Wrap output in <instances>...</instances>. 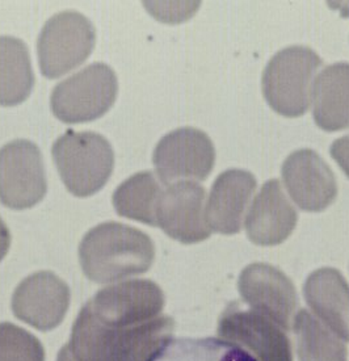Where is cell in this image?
<instances>
[{
    "mask_svg": "<svg viewBox=\"0 0 349 361\" xmlns=\"http://www.w3.org/2000/svg\"><path fill=\"white\" fill-rule=\"evenodd\" d=\"M173 330V319L166 315L130 327H109L83 306L66 345L76 361H154L172 341Z\"/></svg>",
    "mask_w": 349,
    "mask_h": 361,
    "instance_id": "6da1fadb",
    "label": "cell"
},
{
    "mask_svg": "<svg viewBox=\"0 0 349 361\" xmlns=\"http://www.w3.org/2000/svg\"><path fill=\"white\" fill-rule=\"evenodd\" d=\"M154 259L152 238L120 222H104L91 228L79 246L82 269L97 284L142 275L152 268Z\"/></svg>",
    "mask_w": 349,
    "mask_h": 361,
    "instance_id": "7a4b0ae2",
    "label": "cell"
},
{
    "mask_svg": "<svg viewBox=\"0 0 349 361\" xmlns=\"http://www.w3.org/2000/svg\"><path fill=\"white\" fill-rule=\"evenodd\" d=\"M322 63V58L306 47H289L276 53L262 78L268 105L289 118L306 114L312 104L314 78Z\"/></svg>",
    "mask_w": 349,
    "mask_h": 361,
    "instance_id": "3957f363",
    "label": "cell"
},
{
    "mask_svg": "<svg viewBox=\"0 0 349 361\" xmlns=\"http://www.w3.org/2000/svg\"><path fill=\"white\" fill-rule=\"evenodd\" d=\"M51 154L61 179L76 197L97 193L114 171V149L102 134L67 130L54 142Z\"/></svg>",
    "mask_w": 349,
    "mask_h": 361,
    "instance_id": "277c9868",
    "label": "cell"
},
{
    "mask_svg": "<svg viewBox=\"0 0 349 361\" xmlns=\"http://www.w3.org/2000/svg\"><path fill=\"white\" fill-rule=\"evenodd\" d=\"M118 80L111 67L96 62L56 86L50 105L65 124L90 123L104 116L114 104Z\"/></svg>",
    "mask_w": 349,
    "mask_h": 361,
    "instance_id": "5b68a950",
    "label": "cell"
},
{
    "mask_svg": "<svg viewBox=\"0 0 349 361\" xmlns=\"http://www.w3.org/2000/svg\"><path fill=\"white\" fill-rule=\"evenodd\" d=\"M96 32L91 20L76 11H63L47 21L37 41L42 75L57 79L80 66L92 53Z\"/></svg>",
    "mask_w": 349,
    "mask_h": 361,
    "instance_id": "8992f818",
    "label": "cell"
},
{
    "mask_svg": "<svg viewBox=\"0 0 349 361\" xmlns=\"http://www.w3.org/2000/svg\"><path fill=\"white\" fill-rule=\"evenodd\" d=\"M47 190L45 166L36 143L15 140L0 149V202L4 207L29 209Z\"/></svg>",
    "mask_w": 349,
    "mask_h": 361,
    "instance_id": "52a82bcc",
    "label": "cell"
},
{
    "mask_svg": "<svg viewBox=\"0 0 349 361\" xmlns=\"http://www.w3.org/2000/svg\"><path fill=\"white\" fill-rule=\"evenodd\" d=\"M164 293L152 280H130L99 290L85 305L94 318L109 327H130L159 317Z\"/></svg>",
    "mask_w": 349,
    "mask_h": 361,
    "instance_id": "ba28073f",
    "label": "cell"
},
{
    "mask_svg": "<svg viewBox=\"0 0 349 361\" xmlns=\"http://www.w3.org/2000/svg\"><path fill=\"white\" fill-rule=\"evenodd\" d=\"M152 162L161 183L205 180L216 162V149L207 133L196 128H180L166 134L157 145Z\"/></svg>",
    "mask_w": 349,
    "mask_h": 361,
    "instance_id": "9c48e42d",
    "label": "cell"
},
{
    "mask_svg": "<svg viewBox=\"0 0 349 361\" xmlns=\"http://www.w3.org/2000/svg\"><path fill=\"white\" fill-rule=\"evenodd\" d=\"M218 336L248 352L256 361H293L292 345L278 324L254 310L231 304L218 321Z\"/></svg>",
    "mask_w": 349,
    "mask_h": 361,
    "instance_id": "30bf717a",
    "label": "cell"
},
{
    "mask_svg": "<svg viewBox=\"0 0 349 361\" xmlns=\"http://www.w3.org/2000/svg\"><path fill=\"white\" fill-rule=\"evenodd\" d=\"M238 289L251 310L274 321L283 331L292 329L298 295L283 271L267 263H252L239 276Z\"/></svg>",
    "mask_w": 349,
    "mask_h": 361,
    "instance_id": "8fae6325",
    "label": "cell"
},
{
    "mask_svg": "<svg viewBox=\"0 0 349 361\" xmlns=\"http://www.w3.org/2000/svg\"><path fill=\"white\" fill-rule=\"evenodd\" d=\"M207 190L195 181L172 183L157 204V226L184 245L208 239L212 234L205 216Z\"/></svg>",
    "mask_w": 349,
    "mask_h": 361,
    "instance_id": "7c38bea8",
    "label": "cell"
},
{
    "mask_svg": "<svg viewBox=\"0 0 349 361\" xmlns=\"http://www.w3.org/2000/svg\"><path fill=\"white\" fill-rule=\"evenodd\" d=\"M70 298V288L62 279L50 271H41L18 286L12 297V310L20 321L39 331H50L62 324Z\"/></svg>",
    "mask_w": 349,
    "mask_h": 361,
    "instance_id": "4fadbf2b",
    "label": "cell"
},
{
    "mask_svg": "<svg viewBox=\"0 0 349 361\" xmlns=\"http://www.w3.org/2000/svg\"><path fill=\"white\" fill-rule=\"evenodd\" d=\"M281 175L293 201L305 212L327 209L336 200V178L330 166L312 149L292 152L283 163Z\"/></svg>",
    "mask_w": 349,
    "mask_h": 361,
    "instance_id": "5bb4252c",
    "label": "cell"
},
{
    "mask_svg": "<svg viewBox=\"0 0 349 361\" xmlns=\"http://www.w3.org/2000/svg\"><path fill=\"white\" fill-rule=\"evenodd\" d=\"M298 214L277 179L267 181L257 193L245 221L250 240L257 246H277L292 235Z\"/></svg>",
    "mask_w": 349,
    "mask_h": 361,
    "instance_id": "9a60e30c",
    "label": "cell"
},
{
    "mask_svg": "<svg viewBox=\"0 0 349 361\" xmlns=\"http://www.w3.org/2000/svg\"><path fill=\"white\" fill-rule=\"evenodd\" d=\"M256 185L251 172L239 169L222 172L212 185L205 208L209 228L224 235L238 234Z\"/></svg>",
    "mask_w": 349,
    "mask_h": 361,
    "instance_id": "2e32d148",
    "label": "cell"
},
{
    "mask_svg": "<svg viewBox=\"0 0 349 361\" xmlns=\"http://www.w3.org/2000/svg\"><path fill=\"white\" fill-rule=\"evenodd\" d=\"M303 295L322 324L349 342V284L341 272L330 267L314 271L305 281Z\"/></svg>",
    "mask_w": 349,
    "mask_h": 361,
    "instance_id": "e0dca14e",
    "label": "cell"
},
{
    "mask_svg": "<svg viewBox=\"0 0 349 361\" xmlns=\"http://www.w3.org/2000/svg\"><path fill=\"white\" fill-rule=\"evenodd\" d=\"M314 121L326 132L349 128V63L327 66L312 86Z\"/></svg>",
    "mask_w": 349,
    "mask_h": 361,
    "instance_id": "ac0fdd59",
    "label": "cell"
},
{
    "mask_svg": "<svg viewBox=\"0 0 349 361\" xmlns=\"http://www.w3.org/2000/svg\"><path fill=\"white\" fill-rule=\"evenodd\" d=\"M35 87L28 47L11 36L0 37V105L15 106L28 99Z\"/></svg>",
    "mask_w": 349,
    "mask_h": 361,
    "instance_id": "d6986e66",
    "label": "cell"
},
{
    "mask_svg": "<svg viewBox=\"0 0 349 361\" xmlns=\"http://www.w3.org/2000/svg\"><path fill=\"white\" fill-rule=\"evenodd\" d=\"M300 361H347V345L307 310H300L293 321Z\"/></svg>",
    "mask_w": 349,
    "mask_h": 361,
    "instance_id": "ffe728a7",
    "label": "cell"
},
{
    "mask_svg": "<svg viewBox=\"0 0 349 361\" xmlns=\"http://www.w3.org/2000/svg\"><path fill=\"white\" fill-rule=\"evenodd\" d=\"M161 192V184L152 171L138 172L114 190V209L121 217L157 226L155 210Z\"/></svg>",
    "mask_w": 349,
    "mask_h": 361,
    "instance_id": "44dd1931",
    "label": "cell"
},
{
    "mask_svg": "<svg viewBox=\"0 0 349 361\" xmlns=\"http://www.w3.org/2000/svg\"><path fill=\"white\" fill-rule=\"evenodd\" d=\"M154 361H256L233 343L214 338L171 341Z\"/></svg>",
    "mask_w": 349,
    "mask_h": 361,
    "instance_id": "7402d4cb",
    "label": "cell"
},
{
    "mask_svg": "<svg viewBox=\"0 0 349 361\" xmlns=\"http://www.w3.org/2000/svg\"><path fill=\"white\" fill-rule=\"evenodd\" d=\"M0 361H45V351L35 335L4 322L0 324Z\"/></svg>",
    "mask_w": 349,
    "mask_h": 361,
    "instance_id": "603a6c76",
    "label": "cell"
},
{
    "mask_svg": "<svg viewBox=\"0 0 349 361\" xmlns=\"http://www.w3.org/2000/svg\"><path fill=\"white\" fill-rule=\"evenodd\" d=\"M330 154L349 179V134L333 141L331 145Z\"/></svg>",
    "mask_w": 349,
    "mask_h": 361,
    "instance_id": "cb8c5ba5",
    "label": "cell"
},
{
    "mask_svg": "<svg viewBox=\"0 0 349 361\" xmlns=\"http://www.w3.org/2000/svg\"><path fill=\"white\" fill-rule=\"evenodd\" d=\"M11 246V233L4 221L0 219V262L7 255Z\"/></svg>",
    "mask_w": 349,
    "mask_h": 361,
    "instance_id": "d4e9b609",
    "label": "cell"
},
{
    "mask_svg": "<svg viewBox=\"0 0 349 361\" xmlns=\"http://www.w3.org/2000/svg\"><path fill=\"white\" fill-rule=\"evenodd\" d=\"M57 361H76L75 359H74V356L71 355V352H70V350L67 348V345H65L61 351H59V353H58V359Z\"/></svg>",
    "mask_w": 349,
    "mask_h": 361,
    "instance_id": "484cf974",
    "label": "cell"
}]
</instances>
